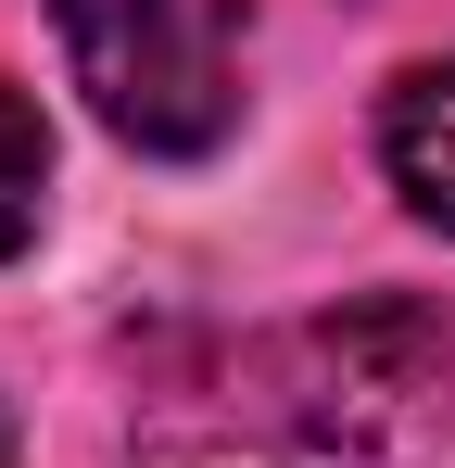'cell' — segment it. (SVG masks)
I'll list each match as a JSON object with an SVG mask.
<instances>
[{"mask_svg": "<svg viewBox=\"0 0 455 468\" xmlns=\"http://www.w3.org/2000/svg\"><path fill=\"white\" fill-rule=\"evenodd\" d=\"M379 165H392V190L455 229V64H405L392 101H379Z\"/></svg>", "mask_w": 455, "mask_h": 468, "instance_id": "cell-3", "label": "cell"}, {"mask_svg": "<svg viewBox=\"0 0 455 468\" xmlns=\"http://www.w3.org/2000/svg\"><path fill=\"white\" fill-rule=\"evenodd\" d=\"M89 114L127 153H216L240 127V0H51Z\"/></svg>", "mask_w": 455, "mask_h": 468, "instance_id": "cell-2", "label": "cell"}, {"mask_svg": "<svg viewBox=\"0 0 455 468\" xmlns=\"http://www.w3.org/2000/svg\"><path fill=\"white\" fill-rule=\"evenodd\" d=\"M0 468H13V405H0Z\"/></svg>", "mask_w": 455, "mask_h": 468, "instance_id": "cell-5", "label": "cell"}, {"mask_svg": "<svg viewBox=\"0 0 455 468\" xmlns=\"http://www.w3.org/2000/svg\"><path fill=\"white\" fill-rule=\"evenodd\" d=\"M38 190H51V127L26 89H0V253L38 240Z\"/></svg>", "mask_w": 455, "mask_h": 468, "instance_id": "cell-4", "label": "cell"}, {"mask_svg": "<svg viewBox=\"0 0 455 468\" xmlns=\"http://www.w3.org/2000/svg\"><path fill=\"white\" fill-rule=\"evenodd\" d=\"M127 468H455V316L392 292L279 316L152 392Z\"/></svg>", "mask_w": 455, "mask_h": 468, "instance_id": "cell-1", "label": "cell"}]
</instances>
